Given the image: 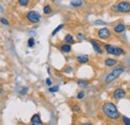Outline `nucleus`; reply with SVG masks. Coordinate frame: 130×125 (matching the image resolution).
Instances as JSON below:
<instances>
[{
	"label": "nucleus",
	"instance_id": "27",
	"mask_svg": "<svg viewBox=\"0 0 130 125\" xmlns=\"http://www.w3.org/2000/svg\"><path fill=\"white\" fill-rule=\"evenodd\" d=\"M84 96H85V92H84V91H80L79 93L77 94V98H78V99H82Z\"/></svg>",
	"mask_w": 130,
	"mask_h": 125
},
{
	"label": "nucleus",
	"instance_id": "20",
	"mask_svg": "<svg viewBox=\"0 0 130 125\" xmlns=\"http://www.w3.org/2000/svg\"><path fill=\"white\" fill-rule=\"evenodd\" d=\"M0 22H1V24L5 25V26H9V25H10L9 21H8V20H7L5 17H1V18H0Z\"/></svg>",
	"mask_w": 130,
	"mask_h": 125
},
{
	"label": "nucleus",
	"instance_id": "24",
	"mask_svg": "<svg viewBox=\"0 0 130 125\" xmlns=\"http://www.w3.org/2000/svg\"><path fill=\"white\" fill-rule=\"evenodd\" d=\"M122 121H123L124 125H130V118L126 117V116H123L122 117Z\"/></svg>",
	"mask_w": 130,
	"mask_h": 125
},
{
	"label": "nucleus",
	"instance_id": "16",
	"mask_svg": "<svg viewBox=\"0 0 130 125\" xmlns=\"http://www.w3.org/2000/svg\"><path fill=\"white\" fill-rule=\"evenodd\" d=\"M63 27H64V24H59V25H58V26H57V27H56V28H55V29L52 31L51 35H52V36H55V35H56L58 32L60 31L61 29H63Z\"/></svg>",
	"mask_w": 130,
	"mask_h": 125
},
{
	"label": "nucleus",
	"instance_id": "26",
	"mask_svg": "<svg viewBox=\"0 0 130 125\" xmlns=\"http://www.w3.org/2000/svg\"><path fill=\"white\" fill-rule=\"evenodd\" d=\"M72 111H73V112H79V111H80V107H79V105L74 104V105L72 106Z\"/></svg>",
	"mask_w": 130,
	"mask_h": 125
},
{
	"label": "nucleus",
	"instance_id": "31",
	"mask_svg": "<svg viewBox=\"0 0 130 125\" xmlns=\"http://www.w3.org/2000/svg\"><path fill=\"white\" fill-rule=\"evenodd\" d=\"M77 38H79V39L83 40V39H84V36H83L82 33H78V34H77Z\"/></svg>",
	"mask_w": 130,
	"mask_h": 125
},
{
	"label": "nucleus",
	"instance_id": "4",
	"mask_svg": "<svg viewBox=\"0 0 130 125\" xmlns=\"http://www.w3.org/2000/svg\"><path fill=\"white\" fill-rule=\"evenodd\" d=\"M116 4H117V7H118V13H123V14L130 13V1L121 0Z\"/></svg>",
	"mask_w": 130,
	"mask_h": 125
},
{
	"label": "nucleus",
	"instance_id": "17",
	"mask_svg": "<svg viewBox=\"0 0 130 125\" xmlns=\"http://www.w3.org/2000/svg\"><path fill=\"white\" fill-rule=\"evenodd\" d=\"M77 85H78L80 88H85V87L88 85V81H87V80H78V81H77Z\"/></svg>",
	"mask_w": 130,
	"mask_h": 125
},
{
	"label": "nucleus",
	"instance_id": "33",
	"mask_svg": "<svg viewBox=\"0 0 130 125\" xmlns=\"http://www.w3.org/2000/svg\"><path fill=\"white\" fill-rule=\"evenodd\" d=\"M2 11H3V6L0 4V12H2Z\"/></svg>",
	"mask_w": 130,
	"mask_h": 125
},
{
	"label": "nucleus",
	"instance_id": "34",
	"mask_svg": "<svg viewBox=\"0 0 130 125\" xmlns=\"http://www.w3.org/2000/svg\"><path fill=\"white\" fill-rule=\"evenodd\" d=\"M2 92H3V90H2V89H0V94H2Z\"/></svg>",
	"mask_w": 130,
	"mask_h": 125
},
{
	"label": "nucleus",
	"instance_id": "5",
	"mask_svg": "<svg viewBox=\"0 0 130 125\" xmlns=\"http://www.w3.org/2000/svg\"><path fill=\"white\" fill-rule=\"evenodd\" d=\"M26 19L28 22H30L32 24H36L41 20V15L39 12H37L35 10H30L26 13Z\"/></svg>",
	"mask_w": 130,
	"mask_h": 125
},
{
	"label": "nucleus",
	"instance_id": "11",
	"mask_svg": "<svg viewBox=\"0 0 130 125\" xmlns=\"http://www.w3.org/2000/svg\"><path fill=\"white\" fill-rule=\"evenodd\" d=\"M31 125H43L39 114H34L31 117Z\"/></svg>",
	"mask_w": 130,
	"mask_h": 125
},
{
	"label": "nucleus",
	"instance_id": "32",
	"mask_svg": "<svg viewBox=\"0 0 130 125\" xmlns=\"http://www.w3.org/2000/svg\"><path fill=\"white\" fill-rule=\"evenodd\" d=\"M81 125H93L92 123H90V122H86V123H83V124Z\"/></svg>",
	"mask_w": 130,
	"mask_h": 125
},
{
	"label": "nucleus",
	"instance_id": "3",
	"mask_svg": "<svg viewBox=\"0 0 130 125\" xmlns=\"http://www.w3.org/2000/svg\"><path fill=\"white\" fill-rule=\"evenodd\" d=\"M103 48L107 54H111V55H115V56H121V55L125 54L124 49L119 46H114L111 44H104Z\"/></svg>",
	"mask_w": 130,
	"mask_h": 125
},
{
	"label": "nucleus",
	"instance_id": "8",
	"mask_svg": "<svg viewBox=\"0 0 130 125\" xmlns=\"http://www.w3.org/2000/svg\"><path fill=\"white\" fill-rule=\"evenodd\" d=\"M125 30H126V25L124 23H122V22L116 24L113 27V32L116 33V34H121V33H123Z\"/></svg>",
	"mask_w": 130,
	"mask_h": 125
},
{
	"label": "nucleus",
	"instance_id": "7",
	"mask_svg": "<svg viewBox=\"0 0 130 125\" xmlns=\"http://www.w3.org/2000/svg\"><path fill=\"white\" fill-rule=\"evenodd\" d=\"M126 96V91L122 88H117L115 89L113 92H112V97L116 100H119V99H122Z\"/></svg>",
	"mask_w": 130,
	"mask_h": 125
},
{
	"label": "nucleus",
	"instance_id": "2",
	"mask_svg": "<svg viewBox=\"0 0 130 125\" xmlns=\"http://www.w3.org/2000/svg\"><path fill=\"white\" fill-rule=\"evenodd\" d=\"M123 72H124V67H123V66H120V65H117L115 68L112 69V71H110V72L105 76L104 82H105L106 84L112 83V82L115 81Z\"/></svg>",
	"mask_w": 130,
	"mask_h": 125
},
{
	"label": "nucleus",
	"instance_id": "1",
	"mask_svg": "<svg viewBox=\"0 0 130 125\" xmlns=\"http://www.w3.org/2000/svg\"><path fill=\"white\" fill-rule=\"evenodd\" d=\"M102 111L108 118L112 120H117L120 117V113L117 109L116 105L112 102H105L102 106Z\"/></svg>",
	"mask_w": 130,
	"mask_h": 125
},
{
	"label": "nucleus",
	"instance_id": "13",
	"mask_svg": "<svg viewBox=\"0 0 130 125\" xmlns=\"http://www.w3.org/2000/svg\"><path fill=\"white\" fill-rule=\"evenodd\" d=\"M60 50L63 52V53H70L72 48H71V45L70 44H67V43H64L60 46Z\"/></svg>",
	"mask_w": 130,
	"mask_h": 125
},
{
	"label": "nucleus",
	"instance_id": "28",
	"mask_svg": "<svg viewBox=\"0 0 130 125\" xmlns=\"http://www.w3.org/2000/svg\"><path fill=\"white\" fill-rule=\"evenodd\" d=\"M28 90H29V88H28V87H24V88L21 90V92H20V93L22 94V95H24V94H26L27 92H28Z\"/></svg>",
	"mask_w": 130,
	"mask_h": 125
},
{
	"label": "nucleus",
	"instance_id": "6",
	"mask_svg": "<svg viewBox=\"0 0 130 125\" xmlns=\"http://www.w3.org/2000/svg\"><path fill=\"white\" fill-rule=\"evenodd\" d=\"M111 31L110 29L106 28V27H103V28H100L99 30L97 31V36L102 39V40H106V39H109L111 37Z\"/></svg>",
	"mask_w": 130,
	"mask_h": 125
},
{
	"label": "nucleus",
	"instance_id": "15",
	"mask_svg": "<svg viewBox=\"0 0 130 125\" xmlns=\"http://www.w3.org/2000/svg\"><path fill=\"white\" fill-rule=\"evenodd\" d=\"M70 4H71L72 7L78 8V7H81L82 5H83V2H82V0H71Z\"/></svg>",
	"mask_w": 130,
	"mask_h": 125
},
{
	"label": "nucleus",
	"instance_id": "10",
	"mask_svg": "<svg viewBox=\"0 0 130 125\" xmlns=\"http://www.w3.org/2000/svg\"><path fill=\"white\" fill-rule=\"evenodd\" d=\"M76 60H77V62L80 63V64H85V63H87L89 61V57L86 54H80V55H78L76 57Z\"/></svg>",
	"mask_w": 130,
	"mask_h": 125
},
{
	"label": "nucleus",
	"instance_id": "25",
	"mask_svg": "<svg viewBox=\"0 0 130 125\" xmlns=\"http://www.w3.org/2000/svg\"><path fill=\"white\" fill-rule=\"evenodd\" d=\"M94 24L95 25H106V22L103 21V20H95L94 21Z\"/></svg>",
	"mask_w": 130,
	"mask_h": 125
},
{
	"label": "nucleus",
	"instance_id": "30",
	"mask_svg": "<svg viewBox=\"0 0 130 125\" xmlns=\"http://www.w3.org/2000/svg\"><path fill=\"white\" fill-rule=\"evenodd\" d=\"M72 67H70V66H68V67H66V69H65V72L66 73H71L72 72Z\"/></svg>",
	"mask_w": 130,
	"mask_h": 125
},
{
	"label": "nucleus",
	"instance_id": "22",
	"mask_svg": "<svg viewBox=\"0 0 130 125\" xmlns=\"http://www.w3.org/2000/svg\"><path fill=\"white\" fill-rule=\"evenodd\" d=\"M34 44H35V40H34V38H33V37H30V38L28 39V41H27V45H28V47L32 48V47L34 46Z\"/></svg>",
	"mask_w": 130,
	"mask_h": 125
},
{
	"label": "nucleus",
	"instance_id": "23",
	"mask_svg": "<svg viewBox=\"0 0 130 125\" xmlns=\"http://www.w3.org/2000/svg\"><path fill=\"white\" fill-rule=\"evenodd\" d=\"M110 11L113 12V13H118V7H117V4H113V5L110 7Z\"/></svg>",
	"mask_w": 130,
	"mask_h": 125
},
{
	"label": "nucleus",
	"instance_id": "19",
	"mask_svg": "<svg viewBox=\"0 0 130 125\" xmlns=\"http://www.w3.org/2000/svg\"><path fill=\"white\" fill-rule=\"evenodd\" d=\"M30 0H18V4L22 7H27L29 5Z\"/></svg>",
	"mask_w": 130,
	"mask_h": 125
},
{
	"label": "nucleus",
	"instance_id": "12",
	"mask_svg": "<svg viewBox=\"0 0 130 125\" xmlns=\"http://www.w3.org/2000/svg\"><path fill=\"white\" fill-rule=\"evenodd\" d=\"M104 64L107 67H114V66H116L118 64V61L116 59H113V58H107V59H105Z\"/></svg>",
	"mask_w": 130,
	"mask_h": 125
},
{
	"label": "nucleus",
	"instance_id": "18",
	"mask_svg": "<svg viewBox=\"0 0 130 125\" xmlns=\"http://www.w3.org/2000/svg\"><path fill=\"white\" fill-rule=\"evenodd\" d=\"M51 12H52V8H51L50 5L47 4V5H45V6L43 7V13H44V14L47 15V14H50Z\"/></svg>",
	"mask_w": 130,
	"mask_h": 125
},
{
	"label": "nucleus",
	"instance_id": "29",
	"mask_svg": "<svg viewBox=\"0 0 130 125\" xmlns=\"http://www.w3.org/2000/svg\"><path fill=\"white\" fill-rule=\"evenodd\" d=\"M45 83H46V85H47V86L50 87V86L52 85V80H51L50 78H47L46 79V81H45Z\"/></svg>",
	"mask_w": 130,
	"mask_h": 125
},
{
	"label": "nucleus",
	"instance_id": "9",
	"mask_svg": "<svg viewBox=\"0 0 130 125\" xmlns=\"http://www.w3.org/2000/svg\"><path fill=\"white\" fill-rule=\"evenodd\" d=\"M89 42H90V44L92 45L93 49H94V51H95L97 54H103V48L101 47V45H100L98 42H96V41L93 40V39L89 40Z\"/></svg>",
	"mask_w": 130,
	"mask_h": 125
},
{
	"label": "nucleus",
	"instance_id": "21",
	"mask_svg": "<svg viewBox=\"0 0 130 125\" xmlns=\"http://www.w3.org/2000/svg\"><path fill=\"white\" fill-rule=\"evenodd\" d=\"M49 91H50V92H52V93H55V92L59 91V86H58V85L50 86V88H49Z\"/></svg>",
	"mask_w": 130,
	"mask_h": 125
},
{
	"label": "nucleus",
	"instance_id": "14",
	"mask_svg": "<svg viewBox=\"0 0 130 125\" xmlns=\"http://www.w3.org/2000/svg\"><path fill=\"white\" fill-rule=\"evenodd\" d=\"M64 42L65 43H67V44H73L74 43V38H73V36L71 35V34H67V35H65L64 37Z\"/></svg>",
	"mask_w": 130,
	"mask_h": 125
}]
</instances>
